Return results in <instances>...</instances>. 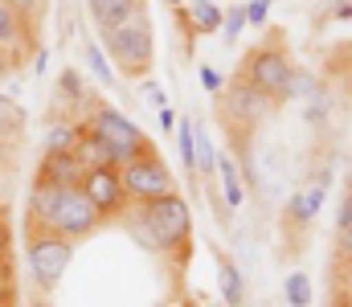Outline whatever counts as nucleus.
Returning a JSON list of instances; mask_svg holds the SVG:
<instances>
[{
	"label": "nucleus",
	"mask_w": 352,
	"mask_h": 307,
	"mask_svg": "<svg viewBox=\"0 0 352 307\" xmlns=\"http://www.w3.org/2000/svg\"><path fill=\"white\" fill-rule=\"evenodd\" d=\"M87 66H90V74H94L102 87H115V66L107 62V54H102L98 41H87Z\"/></svg>",
	"instance_id": "obj_20"
},
{
	"label": "nucleus",
	"mask_w": 352,
	"mask_h": 307,
	"mask_svg": "<svg viewBox=\"0 0 352 307\" xmlns=\"http://www.w3.org/2000/svg\"><path fill=\"white\" fill-rule=\"evenodd\" d=\"M217 177H221V201L234 213L238 205L246 201V185H242V177H238V168H234L230 156H217Z\"/></svg>",
	"instance_id": "obj_16"
},
{
	"label": "nucleus",
	"mask_w": 352,
	"mask_h": 307,
	"mask_svg": "<svg viewBox=\"0 0 352 307\" xmlns=\"http://www.w3.org/2000/svg\"><path fill=\"white\" fill-rule=\"evenodd\" d=\"M192 139H197V172L201 177H217V148H213V139L192 123Z\"/></svg>",
	"instance_id": "obj_19"
},
{
	"label": "nucleus",
	"mask_w": 352,
	"mask_h": 307,
	"mask_svg": "<svg viewBox=\"0 0 352 307\" xmlns=\"http://www.w3.org/2000/svg\"><path fill=\"white\" fill-rule=\"evenodd\" d=\"M87 131L107 148V156H111V164L115 168H123L127 160H135V156H148V152H156L152 148V139L119 111V106H111V102H90L87 106Z\"/></svg>",
	"instance_id": "obj_4"
},
{
	"label": "nucleus",
	"mask_w": 352,
	"mask_h": 307,
	"mask_svg": "<svg viewBox=\"0 0 352 307\" xmlns=\"http://www.w3.org/2000/svg\"><path fill=\"white\" fill-rule=\"evenodd\" d=\"M78 189L87 193V201L98 209L102 221L107 217H119L127 209V189L119 181V168H87L82 181H78Z\"/></svg>",
	"instance_id": "obj_9"
},
{
	"label": "nucleus",
	"mask_w": 352,
	"mask_h": 307,
	"mask_svg": "<svg viewBox=\"0 0 352 307\" xmlns=\"http://www.w3.org/2000/svg\"><path fill=\"white\" fill-rule=\"evenodd\" d=\"M352 225V185L344 189V201H340V229H349Z\"/></svg>",
	"instance_id": "obj_28"
},
{
	"label": "nucleus",
	"mask_w": 352,
	"mask_h": 307,
	"mask_svg": "<svg viewBox=\"0 0 352 307\" xmlns=\"http://www.w3.org/2000/svg\"><path fill=\"white\" fill-rule=\"evenodd\" d=\"M349 185H352V177H349Z\"/></svg>",
	"instance_id": "obj_38"
},
{
	"label": "nucleus",
	"mask_w": 352,
	"mask_h": 307,
	"mask_svg": "<svg viewBox=\"0 0 352 307\" xmlns=\"http://www.w3.org/2000/svg\"><path fill=\"white\" fill-rule=\"evenodd\" d=\"M25 21H29V29H41V21H45V8H50V0H8Z\"/></svg>",
	"instance_id": "obj_22"
},
{
	"label": "nucleus",
	"mask_w": 352,
	"mask_h": 307,
	"mask_svg": "<svg viewBox=\"0 0 352 307\" xmlns=\"http://www.w3.org/2000/svg\"><path fill=\"white\" fill-rule=\"evenodd\" d=\"M62 91H66L70 99H78V95H82V82H78V74H74V70H66V74H62Z\"/></svg>",
	"instance_id": "obj_27"
},
{
	"label": "nucleus",
	"mask_w": 352,
	"mask_h": 307,
	"mask_svg": "<svg viewBox=\"0 0 352 307\" xmlns=\"http://www.w3.org/2000/svg\"><path fill=\"white\" fill-rule=\"evenodd\" d=\"M266 12H270V0H250L246 4V25H266Z\"/></svg>",
	"instance_id": "obj_25"
},
{
	"label": "nucleus",
	"mask_w": 352,
	"mask_h": 307,
	"mask_svg": "<svg viewBox=\"0 0 352 307\" xmlns=\"http://www.w3.org/2000/svg\"><path fill=\"white\" fill-rule=\"evenodd\" d=\"M29 225H41L66 242H87L90 234L102 225L98 209L87 201L78 185H37L29 189Z\"/></svg>",
	"instance_id": "obj_1"
},
{
	"label": "nucleus",
	"mask_w": 352,
	"mask_h": 307,
	"mask_svg": "<svg viewBox=\"0 0 352 307\" xmlns=\"http://www.w3.org/2000/svg\"><path fill=\"white\" fill-rule=\"evenodd\" d=\"M25 262H29L33 287L50 295L74 262V242H66V238H58L41 225H25Z\"/></svg>",
	"instance_id": "obj_5"
},
{
	"label": "nucleus",
	"mask_w": 352,
	"mask_h": 307,
	"mask_svg": "<svg viewBox=\"0 0 352 307\" xmlns=\"http://www.w3.org/2000/svg\"><path fill=\"white\" fill-rule=\"evenodd\" d=\"M221 111H226V119H230L234 127H254V123H263L266 115L274 111V99H266L263 91H254V87L238 74L234 87L221 91Z\"/></svg>",
	"instance_id": "obj_8"
},
{
	"label": "nucleus",
	"mask_w": 352,
	"mask_h": 307,
	"mask_svg": "<svg viewBox=\"0 0 352 307\" xmlns=\"http://www.w3.org/2000/svg\"><path fill=\"white\" fill-rule=\"evenodd\" d=\"M119 181H123V189H127V201H135V205L176 193V181H173V172H168V164L160 160V152H148V156L127 160V164L119 168Z\"/></svg>",
	"instance_id": "obj_7"
},
{
	"label": "nucleus",
	"mask_w": 352,
	"mask_h": 307,
	"mask_svg": "<svg viewBox=\"0 0 352 307\" xmlns=\"http://www.w3.org/2000/svg\"><path fill=\"white\" fill-rule=\"evenodd\" d=\"M12 131H16V123L0 115V144H8V139H12Z\"/></svg>",
	"instance_id": "obj_31"
},
{
	"label": "nucleus",
	"mask_w": 352,
	"mask_h": 307,
	"mask_svg": "<svg viewBox=\"0 0 352 307\" xmlns=\"http://www.w3.org/2000/svg\"><path fill=\"white\" fill-rule=\"evenodd\" d=\"M176 16H180V29H188V37H213L226 21V12L213 0H188L184 8H176Z\"/></svg>",
	"instance_id": "obj_12"
},
{
	"label": "nucleus",
	"mask_w": 352,
	"mask_h": 307,
	"mask_svg": "<svg viewBox=\"0 0 352 307\" xmlns=\"http://www.w3.org/2000/svg\"><path fill=\"white\" fill-rule=\"evenodd\" d=\"M340 250L352 258V225H349V229H340Z\"/></svg>",
	"instance_id": "obj_33"
},
{
	"label": "nucleus",
	"mask_w": 352,
	"mask_h": 307,
	"mask_svg": "<svg viewBox=\"0 0 352 307\" xmlns=\"http://www.w3.org/2000/svg\"><path fill=\"white\" fill-rule=\"evenodd\" d=\"M4 74H8V54L0 49V82H4Z\"/></svg>",
	"instance_id": "obj_34"
},
{
	"label": "nucleus",
	"mask_w": 352,
	"mask_h": 307,
	"mask_svg": "<svg viewBox=\"0 0 352 307\" xmlns=\"http://www.w3.org/2000/svg\"><path fill=\"white\" fill-rule=\"evenodd\" d=\"M87 12L102 33V29H115V25H127L135 16H144L148 0H87Z\"/></svg>",
	"instance_id": "obj_11"
},
{
	"label": "nucleus",
	"mask_w": 352,
	"mask_h": 307,
	"mask_svg": "<svg viewBox=\"0 0 352 307\" xmlns=\"http://www.w3.org/2000/svg\"><path fill=\"white\" fill-rule=\"evenodd\" d=\"M98 41H102V54L115 62V74H123V78H148V70L156 62V33H152L148 12L135 16V21H127V25L102 29Z\"/></svg>",
	"instance_id": "obj_3"
},
{
	"label": "nucleus",
	"mask_w": 352,
	"mask_h": 307,
	"mask_svg": "<svg viewBox=\"0 0 352 307\" xmlns=\"http://www.w3.org/2000/svg\"><path fill=\"white\" fill-rule=\"evenodd\" d=\"M0 193H4V164H0Z\"/></svg>",
	"instance_id": "obj_37"
},
{
	"label": "nucleus",
	"mask_w": 352,
	"mask_h": 307,
	"mask_svg": "<svg viewBox=\"0 0 352 307\" xmlns=\"http://www.w3.org/2000/svg\"><path fill=\"white\" fill-rule=\"evenodd\" d=\"M217 287H221V299H226V307H242V304H246V283H242V271H238L230 258H217Z\"/></svg>",
	"instance_id": "obj_15"
},
{
	"label": "nucleus",
	"mask_w": 352,
	"mask_h": 307,
	"mask_svg": "<svg viewBox=\"0 0 352 307\" xmlns=\"http://www.w3.org/2000/svg\"><path fill=\"white\" fill-rule=\"evenodd\" d=\"M144 102H148V106H156V111H160V106H168L164 91H160L156 82H144Z\"/></svg>",
	"instance_id": "obj_26"
},
{
	"label": "nucleus",
	"mask_w": 352,
	"mask_h": 307,
	"mask_svg": "<svg viewBox=\"0 0 352 307\" xmlns=\"http://www.w3.org/2000/svg\"><path fill=\"white\" fill-rule=\"evenodd\" d=\"M140 229L148 234V242L176 266H188L192 254V209L180 193L156 197V201L140 205Z\"/></svg>",
	"instance_id": "obj_2"
},
{
	"label": "nucleus",
	"mask_w": 352,
	"mask_h": 307,
	"mask_svg": "<svg viewBox=\"0 0 352 307\" xmlns=\"http://www.w3.org/2000/svg\"><path fill=\"white\" fill-rule=\"evenodd\" d=\"M78 135H82V123H54L50 131H45V152H70L74 156V148H78Z\"/></svg>",
	"instance_id": "obj_17"
},
{
	"label": "nucleus",
	"mask_w": 352,
	"mask_h": 307,
	"mask_svg": "<svg viewBox=\"0 0 352 307\" xmlns=\"http://www.w3.org/2000/svg\"><path fill=\"white\" fill-rule=\"evenodd\" d=\"M176 144H180L184 177H197V139H192V119H180V127H176Z\"/></svg>",
	"instance_id": "obj_18"
},
{
	"label": "nucleus",
	"mask_w": 352,
	"mask_h": 307,
	"mask_svg": "<svg viewBox=\"0 0 352 307\" xmlns=\"http://www.w3.org/2000/svg\"><path fill=\"white\" fill-rule=\"evenodd\" d=\"M320 205H324V181H316V185H303L291 201H287V221L291 225H311L316 221V213H320Z\"/></svg>",
	"instance_id": "obj_14"
},
{
	"label": "nucleus",
	"mask_w": 352,
	"mask_h": 307,
	"mask_svg": "<svg viewBox=\"0 0 352 307\" xmlns=\"http://www.w3.org/2000/svg\"><path fill=\"white\" fill-rule=\"evenodd\" d=\"M201 87H205V91H209V95L217 99V95L226 91V78H221V74H217L213 66H201Z\"/></svg>",
	"instance_id": "obj_24"
},
{
	"label": "nucleus",
	"mask_w": 352,
	"mask_h": 307,
	"mask_svg": "<svg viewBox=\"0 0 352 307\" xmlns=\"http://www.w3.org/2000/svg\"><path fill=\"white\" fill-rule=\"evenodd\" d=\"M168 4H173V8H184V4H188V0H168Z\"/></svg>",
	"instance_id": "obj_36"
},
{
	"label": "nucleus",
	"mask_w": 352,
	"mask_h": 307,
	"mask_svg": "<svg viewBox=\"0 0 352 307\" xmlns=\"http://www.w3.org/2000/svg\"><path fill=\"white\" fill-rule=\"evenodd\" d=\"M82 172H87V168H82L70 152H45L33 181H37V185H78Z\"/></svg>",
	"instance_id": "obj_13"
},
{
	"label": "nucleus",
	"mask_w": 352,
	"mask_h": 307,
	"mask_svg": "<svg viewBox=\"0 0 352 307\" xmlns=\"http://www.w3.org/2000/svg\"><path fill=\"white\" fill-rule=\"evenodd\" d=\"M287 304L291 307H307L311 304V279H307L303 271L287 275Z\"/></svg>",
	"instance_id": "obj_21"
},
{
	"label": "nucleus",
	"mask_w": 352,
	"mask_h": 307,
	"mask_svg": "<svg viewBox=\"0 0 352 307\" xmlns=\"http://www.w3.org/2000/svg\"><path fill=\"white\" fill-rule=\"evenodd\" d=\"M0 307H12V283H8V275H0Z\"/></svg>",
	"instance_id": "obj_30"
},
{
	"label": "nucleus",
	"mask_w": 352,
	"mask_h": 307,
	"mask_svg": "<svg viewBox=\"0 0 352 307\" xmlns=\"http://www.w3.org/2000/svg\"><path fill=\"white\" fill-rule=\"evenodd\" d=\"M156 119H160V131H173V127H176L173 106H160V111H156Z\"/></svg>",
	"instance_id": "obj_29"
},
{
	"label": "nucleus",
	"mask_w": 352,
	"mask_h": 307,
	"mask_svg": "<svg viewBox=\"0 0 352 307\" xmlns=\"http://www.w3.org/2000/svg\"><path fill=\"white\" fill-rule=\"evenodd\" d=\"M242 29H246V4H234L226 12V21H221V33H226V41H238Z\"/></svg>",
	"instance_id": "obj_23"
},
{
	"label": "nucleus",
	"mask_w": 352,
	"mask_h": 307,
	"mask_svg": "<svg viewBox=\"0 0 352 307\" xmlns=\"http://www.w3.org/2000/svg\"><path fill=\"white\" fill-rule=\"evenodd\" d=\"M0 49L8 58H21V54L37 49V29H29V21L8 0H0Z\"/></svg>",
	"instance_id": "obj_10"
},
{
	"label": "nucleus",
	"mask_w": 352,
	"mask_h": 307,
	"mask_svg": "<svg viewBox=\"0 0 352 307\" xmlns=\"http://www.w3.org/2000/svg\"><path fill=\"white\" fill-rule=\"evenodd\" d=\"M242 78H246L254 91H263L266 99H274V102L291 99L295 66H291V58H287V45H278V41L258 45V49L250 54V62L242 66Z\"/></svg>",
	"instance_id": "obj_6"
},
{
	"label": "nucleus",
	"mask_w": 352,
	"mask_h": 307,
	"mask_svg": "<svg viewBox=\"0 0 352 307\" xmlns=\"http://www.w3.org/2000/svg\"><path fill=\"white\" fill-rule=\"evenodd\" d=\"M344 287H349V295H352V262H349V271H344Z\"/></svg>",
	"instance_id": "obj_35"
},
{
	"label": "nucleus",
	"mask_w": 352,
	"mask_h": 307,
	"mask_svg": "<svg viewBox=\"0 0 352 307\" xmlns=\"http://www.w3.org/2000/svg\"><path fill=\"white\" fill-rule=\"evenodd\" d=\"M336 21H352V0H340L336 4Z\"/></svg>",
	"instance_id": "obj_32"
}]
</instances>
